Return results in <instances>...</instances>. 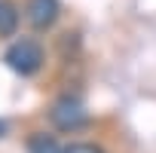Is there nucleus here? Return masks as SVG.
<instances>
[{
	"label": "nucleus",
	"mask_w": 156,
	"mask_h": 153,
	"mask_svg": "<svg viewBox=\"0 0 156 153\" xmlns=\"http://www.w3.org/2000/svg\"><path fill=\"white\" fill-rule=\"evenodd\" d=\"M19 25V9L9 0H0V37H9Z\"/></svg>",
	"instance_id": "nucleus-5"
},
{
	"label": "nucleus",
	"mask_w": 156,
	"mask_h": 153,
	"mask_svg": "<svg viewBox=\"0 0 156 153\" xmlns=\"http://www.w3.org/2000/svg\"><path fill=\"white\" fill-rule=\"evenodd\" d=\"M64 153H104V150H101L98 144H86V141H83V144H70V147H64Z\"/></svg>",
	"instance_id": "nucleus-6"
},
{
	"label": "nucleus",
	"mask_w": 156,
	"mask_h": 153,
	"mask_svg": "<svg viewBox=\"0 0 156 153\" xmlns=\"http://www.w3.org/2000/svg\"><path fill=\"white\" fill-rule=\"evenodd\" d=\"M3 61H6L9 70H16V73H22V76H34V73L43 67L46 52H43V46H40L34 37H22V40H16V43L6 46Z\"/></svg>",
	"instance_id": "nucleus-1"
},
{
	"label": "nucleus",
	"mask_w": 156,
	"mask_h": 153,
	"mask_svg": "<svg viewBox=\"0 0 156 153\" xmlns=\"http://www.w3.org/2000/svg\"><path fill=\"white\" fill-rule=\"evenodd\" d=\"M49 123L58 132H76L89 123V113H86V107L80 104L76 95H58L49 107Z\"/></svg>",
	"instance_id": "nucleus-2"
},
{
	"label": "nucleus",
	"mask_w": 156,
	"mask_h": 153,
	"mask_svg": "<svg viewBox=\"0 0 156 153\" xmlns=\"http://www.w3.org/2000/svg\"><path fill=\"white\" fill-rule=\"evenodd\" d=\"M28 153H64V147L58 144L55 135H49V132H37V135L28 138Z\"/></svg>",
	"instance_id": "nucleus-4"
},
{
	"label": "nucleus",
	"mask_w": 156,
	"mask_h": 153,
	"mask_svg": "<svg viewBox=\"0 0 156 153\" xmlns=\"http://www.w3.org/2000/svg\"><path fill=\"white\" fill-rule=\"evenodd\" d=\"M58 0H28V6H25V19L34 31H49L55 22H58Z\"/></svg>",
	"instance_id": "nucleus-3"
},
{
	"label": "nucleus",
	"mask_w": 156,
	"mask_h": 153,
	"mask_svg": "<svg viewBox=\"0 0 156 153\" xmlns=\"http://www.w3.org/2000/svg\"><path fill=\"white\" fill-rule=\"evenodd\" d=\"M3 135H6V123H3V119H0V138H3Z\"/></svg>",
	"instance_id": "nucleus-7"
}]
</instances>
